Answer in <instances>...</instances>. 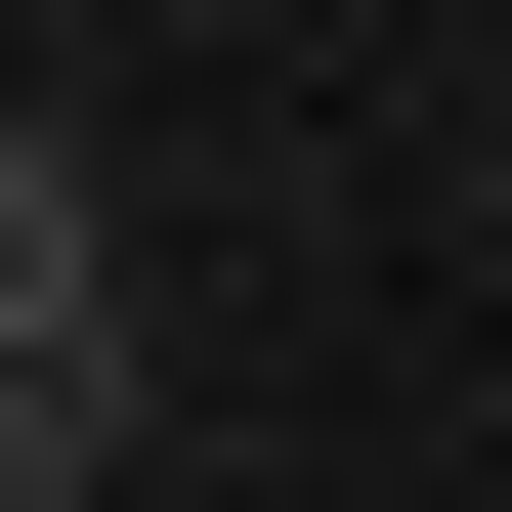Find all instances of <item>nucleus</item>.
<instances>
[{"instance_id": "1", "label": "nucleus", "mask_w": 512, "mask_h": 512, "mask_svg": "<svg viewBox=\"0 0 512 512\" xmlns=\"http://www.w3.org/2000/svg\"><path fill=\"white\" fill-rule=\"evenodd\" d=\"M128 342V214H86V128H0V384H86Z\"/></svg>"}, {"instance_id": "2", "label": "nucleus", "mask_w": 512, "mask_h": 512, "mask_svg": "<svg viewBox=\"0 0 512 512\" xmlns=\"http://www.w3.org/2000/svg\"><path fill=\"white\" fill-rule=\"evenodd\" d=\"M0 512H128V342H86V384H0Z\"/></svg>"}]
</instances>
